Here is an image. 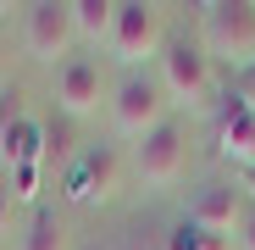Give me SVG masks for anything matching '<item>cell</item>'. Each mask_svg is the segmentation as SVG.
Returning a JSON list of instances; mask_svg holds the SVG:
<instances>
[{
	"instance_id": "obj_1",
	"label": "cell",
	"mask_w": 255,
	"mask_h": 250,
	"mask_svg": "<svg viewBox=\"0 0 255 250\" xmlns=\"http://www.w3.org/2000/svg\"><path fill=\"white\" fill-rule=\"evenodd\" d=\"M200 50L228 67H255V0L200 6Z\"/></svg>"
},
{
	"instance_id": "obj_2",
	"label": "cell",
	"mask_w": 255,
	"mask_h": 250,
	"mask_svg": "<svg viewBox=\"0 0 255 250\" xmlns=\"http://www.w3.org/2000/svg\"><path fill=\"white\" fill-rule=\"evenodd\" d=\"M161 50H166V11L150 0H122L111 28V56L128 72H139L144 61H161Z\"/></svg>"
},
{
	"instance_id": "obj_3",
	"label": "cell",
	"mask_w": 255,
	"mask_h": 250,
	"mask_svg": "<svg viewBox=\"0 0 255 250\" xmlns=\"http://www.w3.org/2000/svg\"><path fill=\"white\" fill-rule=\"evenodd\" d=\"M166 106H172V95L161 89L155 72H122V83L111 89V122L122 139H144L155 134L166 122Z\"/></svg>"
},
{
	"instance_id": "obj_4",
	"label": "cell",
	"mask_w": 255,
	"mask_h": 250,
	"mask_svg": "<svg viewBox=\"0 0 255 250\" xmlns=\"http://www.w3.org/2000/svg\"><path fill=\"white\" fill-rule=\"evenodd\" d=\"M161 72V89L172 95L178 106H211V95H217V67H211V56L200 45H189V39H166V50L155 61Z\"/></svg>"
},
{
	"instance_id": "obj_5",
	"label": "cell",
	"mask_w": 255,
	"mask_h": 250,
	"mask_svg": "<svg viewBox=\"0 0 255 250\" xmlns=\"http://www.w3.org/2000/svg\"><path fill=\"white\" fill-rule=\"evenodd\" d=\"M133 173H139L144 184H155V189L178 184V178L189 173V128H183L178 117H166L155 134H144V139L133 145Z\"/></svg>"
},
{
	"instance_id": "obj_6",
	"label": "cell",
	"mask_w": 255,
	"mask_h": 250,
	"mask_svg": "<svg viewBox=\"0 0 255 250\" xmlns=\"http://www.w3.org/2000/svg\"><path fill=\"white\" fill-rule=\"evenodd\" d=\"M72 39H78V28H72L67 0H33V6H28V17H22V45H28L33 61H67Z\"/></svg>"
},
{
	"instance_id": "obj_7",
	"label": "cell",
	"mask_w": 255,
	"mask_h": 250,
	"mask_svg": "<svg viewBox=\"0 0 255 250\" xmlns=\"http://www.w3.org/2000/svg\"><path fill=\"white\" fill-rule=\"evenodd\" d=\"M56 100L67 117H95L100 100H106V78H100V61L89 56H67L56 67Z\"/></svg>"
},
{
	"instance_id": "obj_8",
	"label": "cell",
	"mask_w": 255,
	"mask_h": 250,
	"mask_svg": "<svg viewBox=\"0 0 255 250\" xmlns=\"http://www.w3.org/2000/svg\"><path fill=\"white\" fill-rule=\"evenodd\" d=\"M189 223H194L200 234L233 239V228L244 223V184H205V189L189 200Z\"/></svg>"
},
{
	"instance_id": "obj_9",
	"label": "cell",
	"mask_w": 255,
	"mask_h": 250,
	"mask_svg": "<svg viewBox=\"0 0 255 250\" xmlns=\"http://www.w3.org/2000/svg\"><path fill=\"white\" fill-rule=\"evenodd\" d=\"M111 178H117L111 150H83L78 167L67 173V195H72V200H106V195H111Z\"/></svg>"
},
{
	"instance_id": "obj_10",
	"label": "cell",
	"mask_w": 255,
	"mask_h": 250,
	"mask_svg": "<svg viewBox=\"0 0 255 250\" xmlns=\"http://www.w3.org/2000/svg\"><path fill=\"white\" fill-rule=\"evenodd\" d=\"M117 6L122 0H67V11H72V28L78 39H89V45H111V28H117Z\"/></svg>"
},
{
	"instance_id": "obj_11",
	"label": "cell",
	"mask_w": 255,
	"mask_h": 250,
	"mask_svg": "<svg viewBox=\"0 0 255 250\" xmlns=\"http://www.w3.org/2000/svg\"><path fill=\"white\" fill-rule=\"evenodd\" d=\"M222 156L239 161L244 173H255V111L250 106H239V111L222 117Z\"/></svg>"
},
{
	"instance_id": "obj_12",
	"label": "cell",
	"mask_w": 255,
	"mask_h": 250,
	"mask_svg": "<svg viewBox=\"0 0 255 250\" xmlns=\"http://www.w3.org/2000/svg\"><path fill=\"white\" fill-rule=\"evenodd\" d=\"M22 250H67V223L50 212V206H39L28 217V234H22Z\"/></svg>"
},
{
	"instance_id": "obj_13",
	"label": "cell",
	"mask_w": 255,
	"mask_h": 250,
	"mask_svg": "<svg viewBox=\"0 0 255 250\" xmlns=\"http://www.w3.org/2000/svg\"><path fill=\"white\" fill-rule=\"evenodd\" d=\"M166 250H233V245L217 239V234H200L194 223H178L172 234H166Z\"/></svg>"
},
{
	"instance_id": "obj_14",
	"label": "cell",
	"mask_w": 255,
	"mask_h": 250,
	"mask_svg": "<svg viewBox=\"0 0 255 250\" xmlns=\"http://www.w3.org/2000/svg\"><path fill=\"white\" fill-rule=\"evenodd\" d=\"M39 173H45L39 161H22V167H11V195H17V200H33V195H39Z\"/></svg>"
},
{
	"instance_id": "obj_15",
	"label": "cell",
	"mask_w": 255,
	"mask_h": 250,
	"mask_svg": "<svg viewBox=\"0 0 255 250\" xmlns=\"http://www.w3.org/2000/svg\"><path fill=\"white\" fill-rule=\"evenodd\" d=\"M11 206H17V195H11V178H0V234L11 228Z\"/></svg>"
},
{
	"instance_id": "obj_16",
	"label": "cell",
	"mask_w": 255,
	"mask_h": 250,
	"mask_svg": "<svg viewBox=\"0 0 255 250\" xmlns=\"http://www.w3.org/2000/svg\"><path fill=\"white\" fill-rule=\"evenodd\" d=\"M239 228H244V250H255V212H244V223H239Z\"/></svg>"
},
{
	"instance_id": "obj_17",
	"label": "cell",
	"mask_w": 255,
	"mask_h": 250,
	"mask_svg": "<svg viewBox=\"0 0 255 250\" xmlns=\"http://www.w3.org/2000/svg\"><path fill=\"white\" fill-rule=\"evenodd\" d=\"M0 95H6V45H0Z\"/></svg>"
},
{
	"instance_id": "obj_18",
	"label": "cell",
	"mask_w": 255,
	"mask_h": 250,
	"mask_svg": "<svg viewBox=\"0 0 255 250\" xmlns=\"http://www.w3.org/2000/svg\"><path fill=\"white\" fill-rule=\"evenodd\" d=\"M244 189H255V173H244Z\"/></svg>"
},
{
	"instance_id": "obj_19",
	"label": "cell",
	"mask_w": 255,
	"mask_h": 250,
	"mask_svg": "<svg viewBox=\"0 0 255 250\" xmlns=\"http://www.w3.org/2000/svg\"><path fill=\"white\" fill-rule=\"evenodd\" d=\"M244 106H250V111H255V89H250V100H244Z\"/></svg>"
}]
</instances>
